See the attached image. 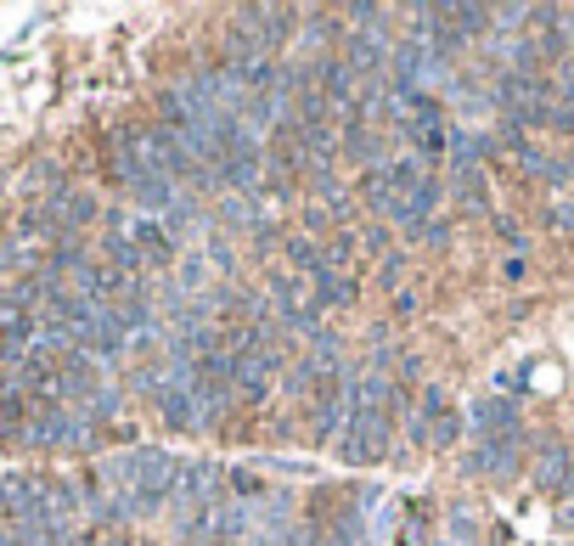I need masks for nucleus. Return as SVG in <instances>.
<instances>
[{
	"mask_svg": "<svg viewBox=\"0 0 574 546\" xmlns=\"http://www.w3.org/2000/svg\"><path fill=\"white\" fill-rule=\"evenodd\" d=\"M130 242H135L141 265H169V260L180 254V237H175L169 226H158L153 215H141V220L130 226Z\"/></svg>",
	"mask_w": 574,
	"mask_h": 546,
	"instance_id": "nucleus-7",
	"label": "nucleus"
},
{
	"mask_svg": "<svg viewBox=\"0 0 574 546\" xmlns=\"http://www.w3.org/2000/svg\"><path fill=\"white\" fill-rule=\"evenodd\" d=\"M361 192H366V204H372L383 220H406V192H400V181L389 175V164H383V170H366Z\"/></svg>",
	"mask_w": 574,
	"mask_h": 546,
	"instance_id": "nucleus-8",
	"label": "nucleus"
},
{
	"mask_svg": "<svg viewBox=\"0 0 574 546\" xmlns=\"http://www.w3.org/2000/svg\"><path fill=\"white\" fill-rule=\"evenodd\" d=\"M400 130H406V141L417 146L422 164H428V159H445V153H451V135H456L434 96H406V102H400Z\"/></svg>",
	"mask_w": 574,
	"mask_h": 546,
	"instance_id": "nucleus-3",
	"label": "nucleus"
},
{
	"mask_svg": "<svg viewBox=\"0 0 574 546\" xmlns=\"http://www.w3.org/2000/svg\"><path fill=\"white\" fill-rule=\"evenodd\" d=\"M456 197H462V204H473V209H485V204H490V192H485V175H478V164H473V170H456Z\"/></svg>",
	"mask_w": 574,
	"mask_h": 546,
	"instance_id": "nucleus-9",
	"label": "nucleus"
},
{
	"mask_svg": "<svg viewBox=\"0 0 574 546\" xmlns=\"http://www.w3.org/2000/svg\"><path fill=\"white\" fill-rule=\"evenodd\" d=\"M271 305L287 327L299 332H316V316H321V299H316V282L299 276V271H276L271 276Z\"/></svg>",
	"mask_w": 574,
	"mask_h": 546,
	"instance_id": "nucleus-4",
	"label": "nucleus"
},
{
	"mask_svg": "<svg viewBox=\"0 0 574 546\" xmlns=\"http://www.w3.org/2000/svg\"><path fill=\"white\" fill-rule=\"evenodd\" d=\"M411 434H422L428 445H451V439L462 434V417H456V406L445 401V389H434V383L422 389V401H417V423H411Z\"/></svg>",
	"mask_w": 574,
	"mask_h": 546,
	"instance_id": "nucleus-6",
	"label": "nucleus"
},
{
	"mask_svg": "<svg viewBox=\"0 0 574 546\" xmlns=\"http://www.w3.org/2000/svg\"><path fill=\"white\" fill-rule=\"evenodd\" d=\"M389 401H395V389L383 378L355 383L350 423H344V462H355V468L383 462V451H389Z\"/></svg>",
	"mask_w": 574,
	"mask_h": 546,
	"instance_id": "nucleus-1",
	"label": "nucleus"
},
{
	"mask_svg": "<svg viewBox=\"0 0 574 546\" xmlns=\"http://www.w3.org/2000/svg\"><path fill=\"white\" fill-rule=\"evenodd\" d=\"M547 226L552 231H574V197H558V204L547 209Z\"/></svg>",
	"mask_w": 574,
	"mask_h": 546,
	"instance_id": "nucleus-11",
	"label": "nucleus"
},
{
	"mask_svg": "<svg viewBox=\"0 0 574 546\" xmlns=\"http://www.w3.org/2000/svg\"><path fill=\"white\" fill-rule=\"evenodd\" d=\"M119 484L130 490L135 518H147V513H158L169 495L180 490V468H175V457H164V451H130V457L119 462Z\"/></svg>",
	"mask_w": 574,
	"mask_h": 546,
	"instance_id": "nucleus-2",
	"label": "nucleus"
},
{
	"mask_svg": "<svg viewBox=\"0 0 574 546\" xmlns=\"http://www.w3.org/2000/svg\"><path fill=\"white\" fill-rule=\"evenodd\" d=\"M541 484H563V473H569V457L558 451V445H547V451H541Z\"/></svg>",
	"mask_w": 574,
	"mask_h": 546,
	"instance_id": "nucleus-10",
	"label": "nucleus"
},
{
	"mask_svg": "<svg viewBox=\"0 0 574 546\" xmlns=\"http://www.w3.org/2000/svg\"><path fill=\"white\" fill-rule=\"evenodd\" d=\"M90 215H96L90 192H79V186H57L52 197H45L40 226H45V237H74L79 226H90Z\"/></svg>",
	"mask_w": 574,
	"mask_h": 546,
	"instance_id": "nucleus-5",
	"label": "nucleus"
}]
</instances>
